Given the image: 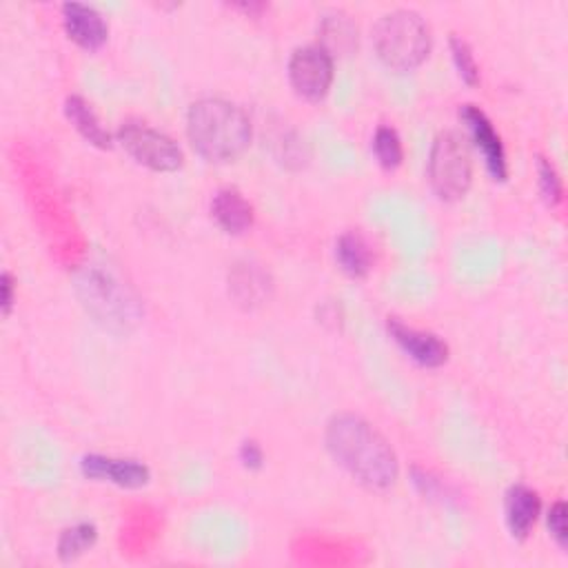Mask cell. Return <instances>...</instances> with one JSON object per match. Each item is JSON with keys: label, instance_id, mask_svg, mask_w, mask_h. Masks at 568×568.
<instances>
[{"label": "cell", "instance_id": "obj_1", "mask_svg": "<svg viewBox=\"0 0 568 568\" xmlns=\"http://www.w3.org/2000/svg\"><path fill=\"white\" fill-rule=\"evenodd\" d=\"M331 457L364 488L388 490L399 475V464L386 437L355 413H337L324 428Z\"/></svg>", "mask_w": 568, "mask_h": 568}, {"label": "cell", "instance_id": "obj_2", "mask_svg": "<svg viewBox=\"0 0 568 568\" xmlns=\"http://www.w3.org/2000/svg\"><path fill=\"white\" fill-rule=\"evenodd\" d=\"M186 135L206 162H229L248 146L251 120L229 100L202 98L186 111Z\"/></svg>", "mask_w": 568, "mask_h": 568}, {"label": "cell", "instance_id": "obj_3", "mask_svg": "<svg viewBox=\"0 0 568 568\" xmlns=\"http://www.w3.org/2000/svg\"><path fill=\"white\" fill-rule=\"evenodd\" d=\"M373 47L386 69L406 73L426 60L430 51V29L417 11L395 9L375 22Z\"/></svg>", "mask_w": 568, "mask_h": 568}, {"label": "cell", "instance_id": "obj_4", "mask_svg": "<svg viewBox=\"0 0 568 568\" xmlns=\"http://www.w3.org/2000/svg\"><path fill=\"white\" fill-rule=\"evenodd\" d=\"M426 175L433 193L442 202H455L466 195L473 180V162L466 140L457 131H442L435 135Z\"/></svg>", "mask_w": 568, "mask_h": 568}, {"label": "cell", "instance_id": "obj_5", "mask_svg": "<svg viewBox=\"0 0 568 568\" xmlns=\"http://www.w3.org/2000/svg\"><path fill=\"white\" fill-rule=\"evenodd\" d=\"M78 288L87 311L104 328L129 331L140 320V308L135 300H131L120 282L113 280L109 273L91 268L80 277Z\"/></svg>", "mask_w": 568, "mask_h": 568}, {"label": "cell", "instance_id": "obj_6", "mask_svg": "<svg viewBox=\"0 0 568 568\" xmlns=\"http://www.w3.org/2000/svg\"><path fill=\"white\" fill-rule=\"evenodd\" d=\"M118 142L138 164L151 171L171 173L184 162V153L178 142L144 122H124L118 129Z\"/></svg>", "mask_w": 568, "mask_h": 568}, {"label": "cell", "instance_id": "obj_7", "mask_svg": "<svg viewBox=\"0 0 568 568\" xmlns=\"http://www.w3.org/2000/svg\"><path fill=\"white\" fill-rule=\"evenodd\" d=\"M288 82L300 98L322 100L333 82V58L320 44L295 49L288 60Z\"/></svg>", "mask_w": 568, "mask_h": 568}, {"label": "cell", "instance_id": "obj_8", "mask_svg": "<svg viewBox=\"0 0 568 568\" xmlns=\"http://www.w3.org/2000/svg\"><path fill=\"white\" fill-rule=\"evenodd\" d=\"M459 118L466 124L475 146L481 151L484 155V164L488 169V173L493 175V180H506L508 171H506V153H504V144L499 133L495 131L493 122L488 120V115L475 106V104H464L459 109Z\"/></svg>", "mask_w": 568, "mask_h": 568}, {"label": "cell", "instance_id": "obj_9", "mask_svg": "<svg viewBox=\"0 0 568 568\" xmlns=\"http://www.w3.org/2000/svg\"><path fill=\"white\" fill-rule=\"evenodd\" d=\"M386 331L393 337V342L419 366L437 368L448 359V346L444 339H439L435 333L413 328L397 317H388Z\"/></svg>", "mask_w": 568, "mask_h": 568}, {"label": "cell", "instance_id": "obj_10", "mask_svg": "<svg viewBox=\"0 0 568 568\" xmlns=\"http://www.w3.org/2000/svg\"><path fill=\"white\" fill-rule=\"evenodd\" d=\"M80 470L84 477L95 481H111L122 488H142L151 479V470L146 464L138 459H120L106 457L100 453H89L80 459Z\"/></svg>", "mask_w": 568, "mask_h": 568}, {"label": "cell", "instance_id": "obj_11", "mask_svg": "<svg viewBox=\"0 0 568 568\" xmlns=\"http://www.w3.org/2000/svg\"><path fill=\"white\" fill-rule=\"evenodd\" d=\"M62 22H64L67 36L82 49L95 51L106 42L109 27H106L102 13L91 4L64 2L62 4Z\"/></svg>", "mask_w": 568, "mask_h": 568}, {"label": "cell", "instance_id": "obj_12", "mask_svg": "<svg viewBox=\"0 0 568 568\" xmlns=\"http://www.w3.org/2000/svg\"><path fill=\"white\" fill-rule=\"evenodd\" d=\"M539 510V495L524 484H513L504 495V519L510 537L519 541L526 539L537 521Z\"/></svg>", "mask_w": 568, "mask_h": 568}, {"label": "cell", "instance_id": "obj_13", "mask_svg": "<svg viewBox=\"0 0 568 568\" xmlns=\"http://www.w3.org/2000/svg\"><path fill=\"white\" fill-rule=\"evenodd\" d=\"M211 217L224 233L240 235L253 224V206L237 189L224 186L211 200Z\"/></svg>", "mask_w": 568, "mask_h": 568}, {"label": "cell", "instance_id": "obj_14", "mask_svg": "<svg viewBox=\"0 0 568 568\" xmlns=\"http://www.w3.org/2000/svg\"><path fill=\"white\" fill-rule=\"evenodd\" d=\"M317 33H320V47L331 58L346 55L353 49H357V24L344 11H331L322 16Z\"/></svg>", "mask_w": 568, "mask_h": 568}, {"label": "cell", "instance_id": "obj_15", "mask_svg": "<svg viewBox=\"0 0 568 568\" xmlns=\"http://www.w3.org/2000/svg\"><path fill=\"white\" fill-rule=\"evenodd\" d=\"M229 291L237 304L251 308L268 297L271 280L257 264H235V268L229 273Z\"/></svg>", "mask_w": 568, "mask_h": 568}, {"label": "cell", "instance_id": "obj_16", "mask_svg": "<svg viewBox=\"0 0 568 568\" xmlns=\"http://www.w3.org/2000/svg\"><path fill=\"white\" fill-rule=\"evenodd\" d=\"M64 113L69 118V122L78 129V133L93 146L98 149H111L113 140L111 133L102 126L100 118L95 115V111L91 109V104L82 98V95H67L64 98Z\"/></svg>", "mask_w": 568, "mask_h": 568}, {"label": "cell", "instance_id": "obj_17", "mask_svg": "<svg viewBox=\"0 0 568 568\" xmlns=\"http://www.w3.org/2000/svg\"><path fill=\"white\" fill-rule=\"evenodd\" d=\"M335 257H337V264L339 268L351 275V277H366L368 271L373 268V255H371V248L366 244V240L355 233V231H348V233H342L335 242Z\"/></svg>", "mask_w": 568, "mask_h": 568}, {"label": "cell", "instance_id": "obj_18", "mask_svg": "<svg viewBox=\"0 0 568 568\" xmlns=\"http://www.w3.org/2000/svg\"><path fill=\"white\" fill-rule=\"evenodd\" d=\"M98 539V528L91 521H80L64 528L58 537V557L62 561H73L84 555Z\"/></svg>", "mask_w": 568, "mask_h": 568}, {"label": "cell", "instance_id": "obj_19", "mask_svg": "<svg viewBox=\"0 0 568 568\" xmlns=\"http://www.w3.org/2000/svg\"><path fill=\"white\" fill-rule=\"evenodd\" d=\"M373 153L384 169H397L402 164L404 149H402V140L393 126H386V124L377 126V131L373 135Z\"/></svg>", "mask_w": 568, "mask_h": 568}, {"label": "cell", "instance_id": "obj_20", "mask_svg": "<svg viewBox=\"0 0 568 568\" xmlns=\"http://www.w3.org/2000/svg\"><path fill=\"white\" fill-rule=\"evenodd\" d=\"M448 44H450L453 62H455V69H457L459 78L466 84H477L479 82V69H477V62H475V55H473L468 42L462 40L459 36H450Z\"/></svg>", "mask_w": 568, "mask_h": 568}, {"label": "cell", "instance_id": "obj_21", "mask_svg": "<svg viewBox=\"0 0 568 568\" xmlns=\"http://www.w3.org/2000/svg\"><path fill=\"white\" fill-rule=\"evenodd\" d=\"M537 178H539V191L544 195V200L555 206L561 202L564 189H561V178L555 169V164L550 160H546L544 155H537Z\"/></svg>", "mask_w": 568, "mask_h": 568}, {"label": "cell", "instance_id": "obj_22", "mask_svg": "<svg viewBox=\"0 0 568 568\" xmlns=\"http://www.w3.org/2000/svg\"><path fill=\"white\" fill-rule=\"evenodd\" d=\"M566 515H568V508H566L564 501H555V504L548 508V515H546V526H548L550 537L555 539V544H557L559 548H566V546H568Z\"/></svg>", "mask_w": 568, "mask_h": 568}, {"label": "cell", "instance_id": "obj_23", "mask_svg": "<svg viewBox=\"0 0 568 568\" xmlns=\"http://www.w3.org/2000/svg\"><path fill=\"white\" fill-rule=\"evenodd\" d=\"M237 455H240L242 466H244V468H248V470H257V468H262V464H264V453H262L260 444H257V442H253V439L242 442V446H240Z\"/></svg>", "mask_w": 568, "mask_h": 568}, {"label": "cell", "instance_id": "obj_24", "mask_svg": "<svg viewBox=\"0 0 568 568\" xmlns=\"http://www.w3.org/2000/svg\"><path fill=\"white\" fill-rule=\"evenodd\" d=\"M0 291H2V297H0L2 315H9L13 308V302H16V280L9 271H2V275H0Z\"/></svg>", "mask_w": 568, "mask_h": 568}]
</instances>
